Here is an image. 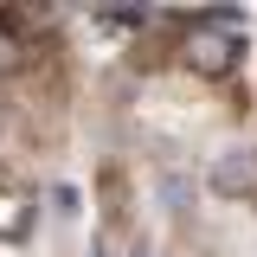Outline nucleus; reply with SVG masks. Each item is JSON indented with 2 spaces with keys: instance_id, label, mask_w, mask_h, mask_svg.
<instances>
[{
  "instance_id": "obj_2",
  "label": "nucleus",
  "mask_w": 257,
  "mask_h": 257,
  "mask_svg": "<svg viewBox=\"0 0 257 257\" xmlns=\"http://www.w3.org/2000/svg\"><path fill=\"white\" fill-rule=\"evenodd\" d=\"M135 257H148V251H135Z\"/></svg>"
},
{
  "instance_id": "obj_1",
  "label": "nucleus",
  "mask_w": 257,
  "mask_h": 257,
  "mask_svg": "<svg viewBox=\"0 0 257 257\" xmlns=\"http://www.w3.org/2000/svg\"><path fill=\"white\" fill-rule=\"evenodd\" d=\"M206 180L219 199H257V148H225Z\"/></svg>"
}]
</instances>
